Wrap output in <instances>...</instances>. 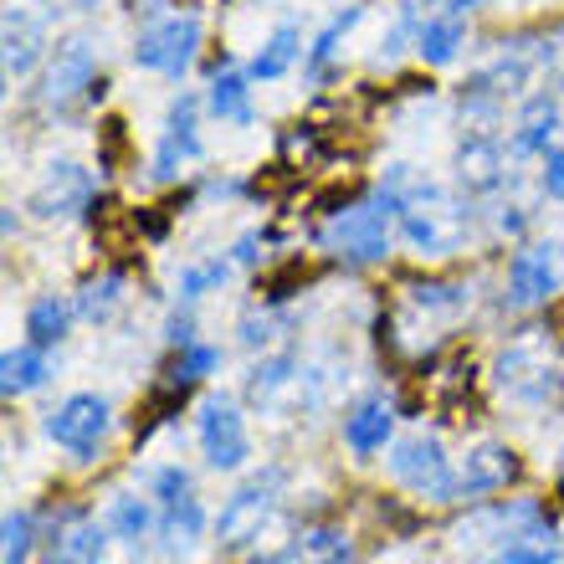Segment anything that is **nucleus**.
Here are the masks:
<instances>
[{
    "mask_svg": "<svg viewBox=\"0 0 564 564\" xmlns=\"http://www.w3.org/2000/svg\"><path fill=\"white\" fill-rule=\"evenodd\" d=\"M42 544H46L42 564H104L108 523L88 519L83 508H62V513H52V529H46Z\"/></svg>",
    "mask_w": 564,
    "mask_h": 564,
    "instance_id": "nucleus-9",
    "label": "nucleus"
},
{
    "mask_svg": "<svg viewBox=\"0 0 564 564\" xmlns=\"http://www.w3.org/2000/svg\"><path fill=\"white\" fill-rule=\"evenodd\" d=\"M278 488H282V473L272 467L268 477H252L241 492L226 498L221 519H216V539H221L226 550H247V544L268 529L272 513H278Z\"/></svg>",
    "mask_w": 564,
    "mask_h": 564,
    "instance_id": "nucleus-7",
    "label": "nucleus"
},
{
    "mask_svg": "<svg viewBox=\"0 0 564 564\" xmlns=\"http://www.w3.org/2000/svg\"><path fill=\"white\" fill-rule=\"evenodd\" d=\"M108 426H113V411H108V401L104 395H67V401L46 416V436L62 446V452H93V446L108 436Z\"/></svg>",
    "mask_w": 564,
    "mask_h": 564,
    "instance_id": "nucleus-10",
    "label": "nucleus"
},
{
    "mask_svg": "<svg viewBox=\"0 0 564 564\" xmlns=\"http://www.w3.org/2000/svg\"><path fill=\"white\" fill-rule=\"evenodd\" d=\"M564 288V241H523L513 262H508V278H503V303L508 308H539L560 297Z\"/></svg>",
    "mask_w": 564,
    "mask_h": 564,
    "instance_id": "nucleus-5",
    "label": "nucleus"
},
{
    "mask_svg": "<svg viewBox=\"0 0 564 564\" xmlns=\"http://www.w3.org/2000/svg\"><path fill=\"white\" fill-rule=\"evenodd\" d=\"M88 206H93V175L73 160L46 164V175L36 180V191H31V210H36L42 221H73V216H83Z\"/></svg>",
    "mask_w": 564,
    "mask_h": 564,
    "instance_id": "nucleus-11",
    "label": "nucleus"
},
{
    "mask_svg": "<svg viewBox=\"0 0 564 564\" xmlns=\"http://www.w3.org/2000/svg\"><path fill=\"white\" fill-rule=\"evenodd\" d=\"M462 42H467V15L426 11V21L416 26V57L426 62V67H446V62H457Z\"/></svg>",
    "mask_w": 564,
    "mask_h": 564,
    "instance_id": "nucleus-24",
    "label": "nucleus"
},
{
    "mask_svg": "<svg viewBox=\"0 0 564 564\" xmlns=\"http://www.w3.org/2000/svg\"><path fill=\"white\" fill-rule=\"evenodd\" d=\"M200 154V104L191 93L175 98L170 108V123H164V139H160V154H154V175L160 180H175L185 164Z\"/></svg>",
    "mask_w": 564,
    "mask_h": 564,
    "instance_id": "nucleus-15",
    "label": "nucleus"
},
{
    "mask_svg": "<svg viewBox=\"0 0 564 564\" xmlns=\"http://www.w3.org/2000/svg\"><path fill=\"white\" fill-rule=\"evenodd\" d=\"M560 134V104L550 93H529L519 104V123H513V154L519 160H534V154H550V139Z\"/></svg>",
    "mask_w": 564,
    "mask_h": 564,
    "instance_id": "nucleus-19",
    "label": "nucleus"
},
{
    "mask_svg": "<svg viewBox=\"0 0 564 564\" xmlns=\"http://www.w3.org/2000/svg\"><path fill=\"white\" fill-rule=\"evenodd\" d=\"M160 544L164 550H185V544H195V539L206 534V508H200V498H180V503H164L160 508Z\"/></svg>",
    "mask_w": 564,
    "mask_h": 564,
    "instance_id": "nucleus-29",
    "label": "nucleus"
},
{
    "mask_svg": "<svg viewBox=\"0 0 564 564\" xmlns=\"http://www.w3.org/2000/svg\"><path fill=\"white\" fill-rule=\"evenodd\" d=\"M395 216H401V200L380 185V195H370V200H355V206L334 210L328 226L318 231V241H324V252L344 257V262H359V268H370V262H386L390 257Z\"/></svg>",
    "mask_w": 564,
    "mask_h": 564,
    "instance_id": "nucleus-3",
    "label": "nucleus"
},
{
    "mask_svg": "<svg viewBox=\"0 0 564 564\" xmlns=\"http://www.w3.org/2000/svg\"><path fill=\"white\" fill-rule=\"evenodd\" d=\"M297 57H303V31H297V26H278L268 42H262V52L252 57V77H257V83H278V77L293 73Z\"/></svg>",
    "mask_w": 564,
    "mask_h": 564,
    "instance_id": "nucleus-30",
    "label": "nucleus"
},
{
    "mask_svg": "<svg viewBox=\"0 0 564 564\" xmlns=\"http://www.w3.org/2000/svg\"><path fill=\"white\" fill-rule=\"evenodd\" d=\"M257 247H262V237H241V241H237V262H241V268L262 262V252H257Z\"/></svg>",
    "mask_w": 564,
    "mask_h": 564,
    "instance_id": "nucleus-41",
    "label": "nucleus"
},
{
    "mask_svg": "<svg viewBox=\"0 0 564 564\" xmlns=\"http://www.w3.org/2000/svg\"><path fill=\"white\" fill-rule=\"evenodd\" d=\"M544 191H550L554 200H564V144H554L550 154H544Z\"/></svg>",
    "mask_w": 564,
    "mask_h": 564,
    "instance_id": "nucleus-38",
    "label": "nucleus"
},
{
    "mask_svg": "<svg viewBox=\"0 0 564 564\" xmlns=\"http://www.w3.org/2000/svg\"><path fill=\"white\" fill-rule=\"evenodd\" d=\"M288 564H355V539L339 523H313V529H297Z\"/></svg>",
    "mask_w": 564,
    "mask_h": 564,
    "instance_id": "nucleus-22",
    "label": "nucleus"
},
{
    "mask_svg": "<svg viewBox=\"0 0 564 564\" xmlns=\"http://www.w3.org/2000/svg\"><path fill=\"white\" fill-rule=\"evenodd\" d=\"M195 436H200V452L216 473H237L241 462L252 457V436H247V421H241L237 401L226 395H210L195 416Z\"/></svg>",
    "mask_w": 564,
    "mask_h": 564,
    "instance_id": "nucleus-8",
    "label": "nucleus"
},
{
    "mask_svg": "<svg viewBox=\"0 0 564 564\" xmlns=\"http://www.w3.org/2000/svg\"><path fill=\"white\" fill-rule=\"evenodd\" d=\"M231 278V262H221V257H206V262H191V268L180 272V297L185 303H195V297L216 293L221 282Z\"/></svg>",
    "mask_w": 564,
    "mask_h": 564,
    "instance_id": "nucleus-33",
    "label": "nucleus"
},
{
    "mask_svg": "<svg viewBox=\"0 0 564 564\" xmlns=\"http://www.w3.org/2000/svg\"><path fill=\"white\" fill-rule=\"evenodd\" d=\"M560 560H564V539L550 523H534V529H519L513 539H503L488 560L477 564H560Z\"/></svg>",
    "mask_w": 564,
    "mask_h": 564,
    "instance_id": "nucleus-23",
    "label": "nucleus"
},
{
    "mask_svg": "<svg viewBox=\"0 0 564 564\" xmlns=\"http://www.w3.org/2000/svg\"><path fill=\"white\" fill-rule=\"evenodd\" d=\"M395 436V405L386 395H370V401H359L349 416H344V446L355 452V457H375V452H386V442Z\"/></svg>",
    "mask_w": 564,
    "mask_h": 564,
    "instance_id": "nucleus-17",
    "label": "nucleus"
},
{
    "mask_svg": "<svg viewBox=\"0 0 564 564\" xmlns=\"http://www.w3.org/2000/svg\"><path fill=\"white\" fill-rule=\"evenodd\" d=\"M195 52H200V21L195 15H160L139 31L134 42V62L149 67V73H164V77H180L191 73Z\"/></svg>",
    "mask_w": 564,
    "mask_h": 564,
    "instance_id": "nucleus-6",
    "label": "nucleus"
},
{
    "mask_svg": "<svg viewBox=\"0 0 564 564\" xmlns=\"http://www.w3.org/2000/svg\"><path fill=\"white\" fill-rule=\"evenodd\" d=\"M0 534H6L0 564H26L31 550H36V519H31V508H11L6 523H0Z\"/></svg>",
    "mask_w": 564,
    "mask_h": 564,
    "instance_id": "nucleus-32",
    "label": "nucleus"
},
{
    "mask_svg": "<svg viewBox=\"0 0 564 564\" xmlns=\"http://www.w3.org/2000/svg\"><path fill=\"white\" fill-rule=\"evenodd\" d=\"M355 21H359V6H349V11L334 15V21L318 31V42H313V52H308V67H313V73H318V67H324V62L339 52V42L349 36V26H355Z\"/></svg>",
    "mask_w": 564,
    "mask_h": 564,
    "instance_id": "nucleus-35",
    "label": "nucleus"
},
{
    "mask_svg": "<svg viewBox=\"0 0 564 564\" xmlns=\"http://www.w3.org/2000/svg\"><path fill=\"white\" fill-rule=\"evenodd\" d=\"M170 344H175V349H191L195 344V318L191 313H175V318H170Z\"/></svg>",
    "mask_w": 564,
    "mask_h": 564,
    "instance_id": "nucleus-39",
    "label": "nucleus"
},
{
    "mask_svg": "<svg viewBox=\"0 0 564 564\" xmlns=\"http://www.w3.org/2000/svg\"><path fill=\"white\" fill-rule=\"evenodd\" d=\"M390 477L405 492L426 498V503H457L462 498L457 467L446 457L442 436H431V431H411V436H401V442L390 446Z\"/></svg>",
    "mask_w": 564,
    "mask_h": 564,
    "instance_id": "nucleus-4",
    "label": "nucleus"
},
{
    "mask_svg": "<svg viewBox=\"0 0 564 564\" xmlns=\"http://www.w3.org/2000/svg\"><path fill=\"white\" fill-rule=\"evenodd\" d=\"M288 318H282V313H247V318H241V344H247V349H272V344L282 339V334H288Z\"/></svg>",
    "mask_w": 564,
    "mask_h": 564,
    "instance_id": "nucleus-34",
    "label": "nucleus"
},
{
    "mask_svg": "<svg viewBox=\"0 0 564 564\" xmlns=\"http://www.w3.org/2000/svg\"><path fill=\"white\" fill-rule=\"evenodd\" d=\"M492 386L498 395L529 411H550L564 401V355L544 328H523L519 339H508L492 359Z\"/></svg>",
    "mask_w": 564,
    "mask_h": 564,
    "instance_id": "nucleus-2",
    "label": "nucleus"
},
{
    "mask_svg": "<svg viewBox=\"0 0 564 564\" xmlns=\"http://www.w3.org/2000/svg\"><path fill=\"white\" fill-rule=\"evenodd\" d=\"M534 67H539V57L529 52V46H503L498 57L482 67V73L473 77V88H467V98H508V93H519V88H529V77H534Z\"/></svg>",
    "mask_w": 564,
    "mask_h": 564,
    "instance_id": "nucleus-18",
    "label": "nucleus"
},
{
    "mask_svg": "<svg viewBox=\"0 0 564 564\" xmlns=\"http://www.w3.org/2000/svg\"><path fill=\"white\" fill-rule=\"evenodd\" d=\"M93 42L88 36H67L57 42V52L46 57V73H42V104L46 108H67L77 104L83 93L93 88Z\"/></svg>",
    "mask_w": 564,
    "mask_h": 564,
    "instance_id": "nucleus-12",
    "label": "nucleus"
},
{
    "mask_svg": "<svg viewBox=\"0 0 564 564\" xmlns=\"http://www.w3.org/2000/svg\"><path fill=\"white\" fill-rule=\"evenodd\" d=\"M46 52V21L31 11L26 0H11L6 6V77L21 83V77L36 73V62Z\"/></svg>",
    "mask_w": 564,
    "mask_h": 564,
    "instance_id": "nucleus-14",
    "label": "nucleus"
},
{
    "mask_svg": "<svg viewBox=\"0 0 564 564\" xmlns=\"http://www.w3.org/2000/svg\"><path fill=\"white\" fill-rule=\"evenodd\" d=\"M386 191L401 200V226L405 247L416 257H457L462 241H467V221H473V210L462 200L457 191H446L442 180H416L405 164H395L386 180Z\"/></svg>",
    "mask_w": 564,
    "mask_h": 564,
    "instance_id": "nucleus-1",
    "label": "nucleus"
},
{
    "mask_svg": "<svg viewBox=\"0 0 564 564\" xmlns=\"http://www.w3.org/2000/svg\"><path fill=\"white\" fill-rule=\"evenodd\" d=\"M544 57H554V83H560V93H564V31H560V42H554Z\"/></svg>",
    "mask_w": 564,
    "mask_h": 564,
    "instance_id": "nucleus-42",
    "label": "nucleus"
},
{
    "mask_svg": "<svg viewBox=\"0 0 564 564\" xmlns=\"http://www.w3.org/2000/svg\"><path fill=\"white\" fill-rule=\"evenodd\" d=\"M206 108H210V113H216L221 123L252 129V123H257V108H252V73H241V67H216V73H210V88H206Z\"/></svg>",
    "mask_w": 564,
    "mask_h": 564,
    "instance_id": "nucleus-20",
    "label": "nucleus"
},
{
    "mask_svg": "<svg viewBox=\"0 0 564 564\" xmlns=\"http://www.w3.org/2000/svg\"><path fill=\"white\" fill-rule=\"evenodd\" d=\"M149 492H154V503H180V498H191V473H185V467H175V462H170V467H154V473H149Z\"/></svg>",
    "mask_w": 564,
    "mask_h": 564,
    "instance_id": "nucleus-36",
    "label": "nucleus"
},
{
    "mask_svg": "<svg viewBox=\"0 0 564 564\" xmlns=\"http://www.w3.org/2000/svg\"><path fill=\"white\" fill-rule=\"evenodd\" d=\"M46 375H52V365H46V344H15V349H6V359H0V390H6V401L42 390Z\"/></svg>",
    "mask_w": 564,
    "mask_h": 564,
    "instance_id": "nucleus-25",
    "label": "nucleus"
},
{
    "mask_svg": "<svg viewBox=\"0 0 564 564\" xmlns=\"http://www.w3.org/2000/svg\"><path fill=\"white\" fill-rule=\"evenodd\" d=\"M431 11H442V15H473L482 0H426Z\"/></svg>",
    "mask_w": 564,
    "mask_h": 564,
    "instance_id": "nucleus-40",
    "label": "nucleus"
},
{
    "mask_svg": "<svg viewBox=\"0 0 564 564\" xmlns=\"http://www.w3.org/2000/svg\"><path fill=\"white\" fill-rule=\"evenodd\" d=\"M503 175H508V154H503V144H498L488 129H477V134H467L457 144V180H462V191L467 195L498 191Z\"/></svg>",
    "mask_w": 564,
    "mask_h": 564,
    "instance_id": "nucleus-16",
    "label": "nucleus"
},
{
    "mask_svg": "<svg viewBox=\"0 0 564 564\" xmlns=\"http://www.w3.org/2000/svg\"><path fill=\"white\" fill-rule=\"evenodd\" d=\"M560 492H564V488H560Z\"/></svg>",
    "mask_w": 564,
    "mask_h": 564,
    "instance_id": "nucleus-43",
    "label": "nucleus"
},
{
    "mask_svg": "<svg viewBox=\"0 0 564 564\" xmlns=\"http://www.w3.org/2000/svg\"><path fill=\"white\" fill-rule=\"evenodd\" d=\"M405 308L416 313V318H462L467 313V303H473V293L462 288V282H405Z\"/></svg>",
    "mask_w": 564,
    "mask_h": 564,
    "instance_id": "nucleus-26",
    "label": "nucleus"
},
{
    "mask_svg": "<svg viewBox=\"0 0 564 564\" xmlns=\"http://www.w3.org/2000/svg\"><path fill=\"white\" fill-rule=\"evenodd\" d=\"M123 303H129V282L119 278V272H108V278H93L83 282V293H77V313L88 318V324H113L123 313Z\"/></svg>",
    "mask_w": 564,
    "mask_h": 564,
    "instance_id": "nucleus-28",
    "label": "nucleus"
},
{
    "mask_svg": "<svg viewBox=\"0 0 564 564\" xmlns=\"http://www.w3.org/2000/svg\"><path fill=\"white\" fill-rule=\"evenodd\" d=\"M154 529H160V513H154L139 492H113V498H108V534L113 539H123V544H144Z\"/></svg>",
    "mask_w": 564,
    "mask_h": 564,
    "instance_id": "nucleus-27",
    "label": "nucleus"
},
{
    "mask_svg": "<svg viewBox=\"0 0 564 564\" xmlns=\"http://www.w3.org/2000/svg\"><path fill=\"white\" fill-rule=\"evenodd\" d=\"M73 313H77V303H67V297H57V293L36 297V303L26 308L31 344H57L62 334H67V324H73Z\"/></svg>",
    "mask_w": 564,
    "mask_h": 564,
    "instance_id": "nucleus-31",
    "label": "nucleus"
},
{
    "mask_svg": "<svg viewBox=\"0 0 564 564\" xmlns=\"http://www.w3.org/2000/svg\"><path fill=\"white\" fill-rule=\"evenodd\" d=\"M297 386H303V365H297V355L278 349V355H262L252 365V375H247V401L268 411L282 395H297Z\"/></svg>",
    "mask_w": 564,
    "mask_h": 564,
    "instance_id": "nucleus-21",
    "label": "nucleus"
},
{
    "mask_svg": "<svg viewBox=\"0 0 564 564\" xmlns=\"http://www.w3.org/2000/svg\"><path fill=\"white\" fill-rule=\"evenodd\" d=\"M523 473L519 452L508 442H477L473 452H467V462L457 467L462 477V498H488V492H503L513 488Z\"/></svg>",
    "mask_w": 564,
    "mask_h": 564,
    "instance_id": "nucleus-13",
    "label": "nucleus"
},
{
    "mask_svg": "<svg viewBox=\"0 0 564 564\" xmlns=\"http://www.w3.org/2000/svg\"><path fill=\"white\" fill-rule=\"evenodd\" d=\"M210 370H221V349H210V344H191V349H180V359H175V370L170 375H180V380H206Z\"/></svg>",
    "mask_w": 564,
    "mask_h": 564,
    "instance_id": "nucleus-37",
    "label": "nucleus"
}]
</instances>
